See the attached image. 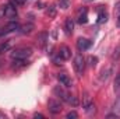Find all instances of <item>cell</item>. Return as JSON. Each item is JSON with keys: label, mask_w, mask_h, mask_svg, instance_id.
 <instances>
[{"label": "cell", "mask_w": 120, "mask_h": 119, "mask_svg": "<svg viewBox=\"0 0 120 119\" xmlns=\"http://www.w3.org/2000/svg\"><path fill=\"white\" fill-rule=\"evenodd\" d=\"M53 92H55L56 97H59L61 101H64V102H67V104H70V105H73V107H77V105H78V99H77L74 95H71L70 92H67L64 88H61L60 86L55 87V88H53Z\"/></svg>", "instance_id": "1"}, {"label": "cell", "mask_w": 120, "mask_h": 119, "mask_svg": "<svg viewBox=\"0 0 120 119\" xmlns=\"http://www.w3.org/2000/svg\"><path fill=\"white\" fill-rule=\"evenodd\" d=\"M73 66H74L75 73H77L78 76H82V73L85 71L87 60H85V58H84L81 53H78V55H75V58H74V63H73Z\"/></svg>", "instance_id": "2"}, {"label": "cell", "mask_w": 120, "mask_h": 119, "mask_svg": "<svg viewBox=\"0 0 120 119\" xmlns=\"http://www.w3.org/2000/svg\"><path fill=\"white\" fill-rule=\"evenodd\" d=\"M32 55V49L27 48V46H22V48H15L13 52H11V58L13 59H27Z\"/></svg>", "instance_id": "3"}, {"label": "cell", "mask_w": 120, "mask_h": 119, "mask_svg": "<svg viewBox=\"0 0 120 119\" xmlns=\"http://www.w3.org/2000/svg\"><path fill=\"white\" fill-rule=\"evenodd\" d=\"M1 14H3V17H6V18H10V20H14V18H17V8H15V6L14 4H7V6H4L3 7V10H1Z\"/></svg>", "instance_id": "4"}, {"label": "cell", "mask_w": 120, "mask_h": 119, "mask_svg": "<svg viewBox=\"0 0 120 119\" xmlns=\"http://www.w3.org/2000/svg\"><path fill=\"white\" fill-rule=\"evenodd\" d=\"M21 28V25L17 23V21H10L6 27H3L1 28V31H0V36H3V35H7V34H11V32H14V31L20 30Z\"/></svg>", "instance_id": "5"}, {"label": "cell", "mask_w": 120, "mask_h": 119, "mask_svg": "<svg viewBox=\"0 0 120 119\" xmlns=\"http://www.w3.org/2000/svg\"><path fill=\"white\" fill-rule=\"evenodd\" d=\"M48 109L52 112V114H60L61 112V109H63V107H61V102H60L59 99H55V98H52V99H49V102H48Z\"/></svg>", "instance_id": "6"}, {"label": "cell", "mask_w": 120, "mask_h": 119, "mask_svg": "<svg viewBox=\"0 0 120 119\" xmlns=\"http://www.w3.org/2000/svg\"><path fill=\"white\" fill-rule=\"evenodd\" d=\"M82 107H84V109H85L87 112H92V111H95L94 102L91 101V97H90L88 92H85L84 97H82Z\"/></svg>", "instance_id": "7"}, {"label": "cell", "mask_w": 120, "mask_h": 119, "mask_svg": "<svg viewBox=\"0 0 120 119\" xmlns=\"http://www.w3.org/2000/svg\"><path fill=\"white\" fill-rule=\"evenodd\" d=\"M91 45H92V41L87 39V38H78V39H77V48H78V51H81V52L90 49Z\"/></svg>", "instance_id": "8"}, {"label": "cell", "mask_w": 120, "mask_h": 119, "mask_svg": "<svg viewBox=\"0 0 120 119\" xmlns=\"http://www.w3.org/2000/svg\"><path fill=\"white\" fill-rule=\"evenodd\" d=\"M57 80H59L60 86H64V87H67V88H70V87L73 86L71 79H70L66 73H59V74H57Z\"/></svg>", "instance_id": "9"}, {"label": "cell", "mask_w": 120, "mask_h": 119, "mask_svg": "<svg viewBox=\"0 0 120 119\" xmlns=\"http://www.w3.org/2000/svg\"><path fill=\"white\" fill-rule=\"evenodd\" d=\"M77 23L78 24H87L88 23V10L85 7H82L80 11H78V16H77Z\"/></svg>", "instance_id": "10"}, {"label": "cell", "mask_w": 120, "mask_h": 119, "mask_svg": "<svg viewBox=\"0 0 120 119\" xmlns=\"http://www.w3.org/2000/svg\"><path fill=\"white\" fill-rule=\"evenodd\" d=\"M57 55H59L61 60H68L71 58V51H70V48L68 46H66V45H61L59 49V52H57Z\"/></svg>", "instance_id": "11"}, {"label": "cell", "mask_w": 120, "mask_h": 119, "mask_svg": "<svg viewBox=\"0 0 120 119\" xmlns=\"http://www.w3.org/2000/svg\"><path fill=\"white\" fill-rule=\"evenodd\" d=\"M48 34L46 32H41L39 35H38V39H36V42H38V46L39 48H42V49H45L46 48V44H48Z\"/></svg>", "instance_id": "12"}, {"label": "cell", "mask_w": 120, "mask_h": 119, "mask_svg": "<svg viewBox=\"0 0 120 119\" xmlns=\"http://www.w3.org/2000/svg\"><path fill=\"white\" fill-rule=\"evenodd\" d=\"M73 30H74V21H73L71 18H67V20L64 21V31H66V34H67V35L73 34Z\"/></svg>", "instance_id": "13"}, {"label": "cell", "mask_w": 120, "mask_h": 119, "mask_svg": "<svg viewBox=\"0 0 120 119\" xmlns=\"http://www.w3.org/2000/svg\"><path fill=\"white\" fill-rule=\"evenodd\" d=\"M108 21V13L102 8V6H101V8H99V13H98V24H103V23H106Z\"/></svg>", "instance_id": "14"}, {"label": "cell", "mask_w": 120, "mask_h": 119, "mask_svg": "<svg viewBox=\"0 0 120 119\" xmlns=\"http://www.w3.org/2000/svg\"><path fill=\"white\" fill-rule=\"evenodd\" d=\"M110 71H112V69H103V70L101 71L99 80H101V81H106V80L109 79V74H110Z\"/></svg>", "instance_id": "15"}, {"label": "cell", "mask_w": 120, "mask_h": 119, "mask_svg": "<svg viewBox=\"0 0 120 119\" xmlns=\"http://www.w3.org/2000/svg\"><path fill=\"white\" fill-rule=\"evenodd\" d=\"M10 49V42H3V44H0V53H3V52H6V51H8Z\"/></svg>", "instance_id": "16"}, {"label": "cell", "mask_w": 120, "mask_h": 119, "mask_svg": "<svg viewBox=\"0 0 120 119\" xmlns=\"http://www.w3.org/2000/svg\"><path fill=\"white\" fill-rule=\"evenodd\" d=\"M59 6L61 8H68L70 7V0H59Z\"/></svg>", "instance_id": "17"}, {"label": "cell", "mask_w": 120, "mask_h": 119, "mask_svg": "<svg viewBox=\"0 0 120 119\" xmlns=\"http://www.w3.org/2000/svg\"><path fill=\"white\" fill-rule=\"evenodd\" d=\"M113 87H115V90H119V88H120V71L116 74V79H115Z\"/></svg>", "instance_id": "18"}, {"label": "cell", "mask_w": 120, "mask_h": 119, "mask_svg": "<svg viewBox=\"0 0 120 119\" xmlns=\"http://www.w3.org/2000/svg\"><path fill=\"white\" fill-rule=\"evenodd\" d=\"M46 14H48L49 17H55V16H56V8H55L53 6H50V7L46 10Z\"/></svg>", "instance_id": "19"}, {"label": "cell", "mask_w": 120, "mask_h": 119, "mask_svg": "<svg viewBox=\"0 0 120 119\" xmlns=\"http://www.w3.org/2000/svg\"><path fill=\"white\" fill-rule=\"evenodd\" d=\"M88 62H90V66L95 67L96 63H98V58H96V56H90V58H88Z\"/></svg>", "instance_id": "20"}, {"label": "cell", "mask_w": 120, "mask_h": 119, "mask_svg": "<svg viewBox=\"0 0 120 119\" xmlns=\"http://www.w3.org/2000/svg\"><path fill=\"white\" fill-rule=\"evenodd\" d=\"M112 58H113L115 60H117V59L120 58V45L117 46V48H116V49H115V52H113V55H112Z\"/></svg>", "instance_id": "21"}, {"label": "cell", "mask_w": 120, "mask_h": 119, "mask_svg": "<svg viewBox=\"0 0 120 119\" xmlns=\"http://www.w3.org/2000/svg\"><path fill=\"white\" fill-rule=\"evenodd\" d=\"M27 0H11V4H14V6H21V4H24Z\"/></svg>", "instance_id": "22"}, {"label": "cell", "mask_w": 120, "mask_h": 119, "mask_svg": "<svg viewBox=\"0 0 120 119\" xmlns=\"http://www.w3.org/2000/svg\"><path fill=\"white\" fill-rule=\"evenodd\" d=\"M77 116H78V115H77V112H74V111H73V112H68V114L66 115V118H67V119H71V118H77Z\"/></svg>", "instance_id": "23"}, {"label": "cell", "mask_w": 120, "mask_h": 119, "mask_svg": "<svg viewBox=\"0 0 120 119\" xmlns=\"http://www.w3.org/2000/svg\"><path fill=\"white\" fill-rule=\"evenodd\" d=\"M22 28H24V30H22V32H31V30H32V25H24V27H22Z\"/></svg>", "instance_id": "24"}, {"label": "cell", "mask_w": 120, "mask_h": 119, "mask_svg": "<svg viewBox=\"0 0 120 119\" xmlns=\"http://www.w3.org/2000/svg\"><path fill=\"white\" fill-rule=\"evenodd\" d=\"M34 118H43V115H42V114H35Z\"/></svg>", "instance_id": "25"}, {"label": "cell", "mask_w": 120, "mask_h": 119, "mask_svg": "<svg viewBox=\"0 0 120 119\" xmlns=\"http://www.w3.org/2000/svg\"><path fill=\"white\" fill-rule=\"evenodd\" d=\"M117 25L120 27V14H119V17H117Z\"/></svg>", "instance_id": "26"}]
</instances>
